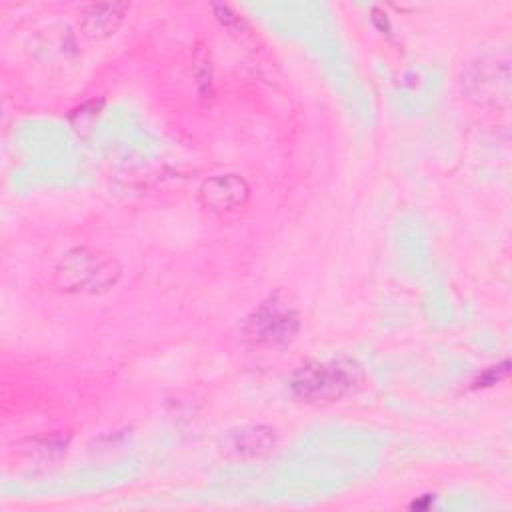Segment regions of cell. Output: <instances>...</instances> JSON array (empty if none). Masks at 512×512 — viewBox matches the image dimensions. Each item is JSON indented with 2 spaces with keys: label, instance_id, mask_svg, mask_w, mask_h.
<instances>
[{
  "label": "cell",
  "instance_id": "cell-1",
  "mask_svg": "<svg viewBox=\"0 0 512 512\" xmlns=\"http://www.w3.org/2000/svg\"><path fill=\"white\" fill-rule=\"evenodd\" d=\"M360 380V370L350 360L310 362L292 376V392L314 404L334 402L350 394Z\"/></svg>",
  "mask_w": 512,
  "mask_h": 512
},
{
  "label": "cell",
  "instance_id": "cell-2",
  "mask_svg": "<svg viewBox=\"0 0 512 512\" xmlns=\"http://www.w3.org/2000/svg\"><path fill=\"white\" fill-rule=\"evenodd\" d=\"M120 276L118 262L94 248H74L56 266L54 280L66 292H104Z\"/></svg>",
  "mask_w": 512,
  "mask_h": 512
},
{
  "label": "cell",
  "instance_id": "cell-3",
  "mask_svg": "<svg viewBox=\"0 0 512 512\" xmlns=\"http://www.w3.org/2000/svg\"><path fill=\"white\" fill-rule=\"evenodd\" d=\"M300 320L288 296L276 292L266 298L248 318L246 336L262 346H280L294 338Z\"/></svg>",
  "mask_w": 512,
  "mask_h": 512
},
{
  "label": "cell",
  "instance_id": "cell-4",
  "mask_svg": "<svg viewBox=\"0 0 512 512\" xmlns=\"http://www.w3.org/2000/svg\"><path fill=\"white\" fill-rule=\"evenodd\" d=\"M248 184L236 174H220L208 178L200 188V202L210 212H232L246 204Z\"/></svg>",
  "mask_w": 512,
  "mask_h": 512
},
{
  "label": "cell",
  "instance_id": "cell-5",
  "mask_svg": "<svg viewBox=\"0 0 512 512\" xmlns=\"http://www.w3.org/2000/svg\"><path fill=\"white\" fill-rule=\"evenodd\" d=\"M274 434L264 426H244L230 430L220 444V450L226 458L232 460H252L268 454L274 448Z\"/></svg>",
  "mask_w": 512,
  "mask_h": 512
},
{
  "label": "cell",
  "instance_id": "cell-6",
  "mask_svg": "<svg viewBox=\"0 0 512 512\" xmlns=\"http://www.w3.org/2000/svg\"><path fill=\"white\" fill-rule=\"evenodd\" d=\"M126 10V4H92L82 14L80 26L90 38H106L122 24Z\"/></svg>",
  "mask_w": 512,
  "mask_h": 512
},
{
  "label": "cell",
  "instance_id": "cell-7",
  "mask_svg": "<svg viewBox=\"0 0 512 512\" xmlns=\"http://www.w3.org/2000/svg\"><path fill=\"white\" fill-rule=\"evenodd\" d=\"M194 76L200 88V94L204 98L212 96V64H210V54L206 52L204 46H198L194 54Z\"/></svg>",
  "mask_w": 512,
  "mask_h": 512
},
{
  "label": "cell",
  "instance_id": "cell-8",
  "mask_svg": "<svg viewBox=\"0 0 512 512\" xmlns=\"http://www.w3.org/2000/svg\"><path fill=\"white\" fill-rule=\"evenodd\" d=\"M508 374V362H502L500 366H494L486 372V376H482L478 382H482V386H490L496 384L500 378H504Z\"/></svg>",
  "mask_w": 512,
  "mask_h": 512
}]
</instances>
